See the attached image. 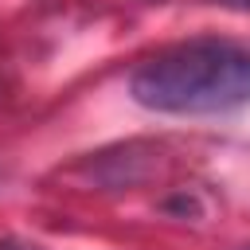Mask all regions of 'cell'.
Listing matches in <instances>:
<instances>
[{
	"label": "cell",
	"mask_w": 250,
	"mask_h": 250,
	"mask_svg": "<svg viewBox=\"0 0 250 250\" xmlns=\"http://www.w3.org/2000/svg\"><path fill=\"white\" fill-rule=\"evenodd\" d=\"M129 94L156 113H230L250 102V47L227 39H191L145 59Z\"/></svg>",
	"instance_id": "6da1fadb"
},
{
	"label": "cell",
	"mask_w": 250,
	"mask_h": 250,
	"mask_svg": "<svg viewBox=\"0 0 250 250\" xmlns=\"http://www.w3.org/2000/svg\"><path fill=\"white\" fill-rule=\"evenodd\" d=\"M219 8H230V12H250V0H211Z\"/></svg>",
	"instance_id": "7a4b0ae2"
},
{
	"label": "cell",
	"mask_w": 250,
	"mask_h": 250,
	"mask_svg": "<svg viewBox=\"0 0 250 250\" xmlns=\"http://www.w3.org/2000/svg\"><path fill=\"white\" fill-rule=\"evenodd\" d=\"M0 250H39V246H23V242H0Z\"/></svg>",
	"instance_id": "3957f363"
}]
</instances>
